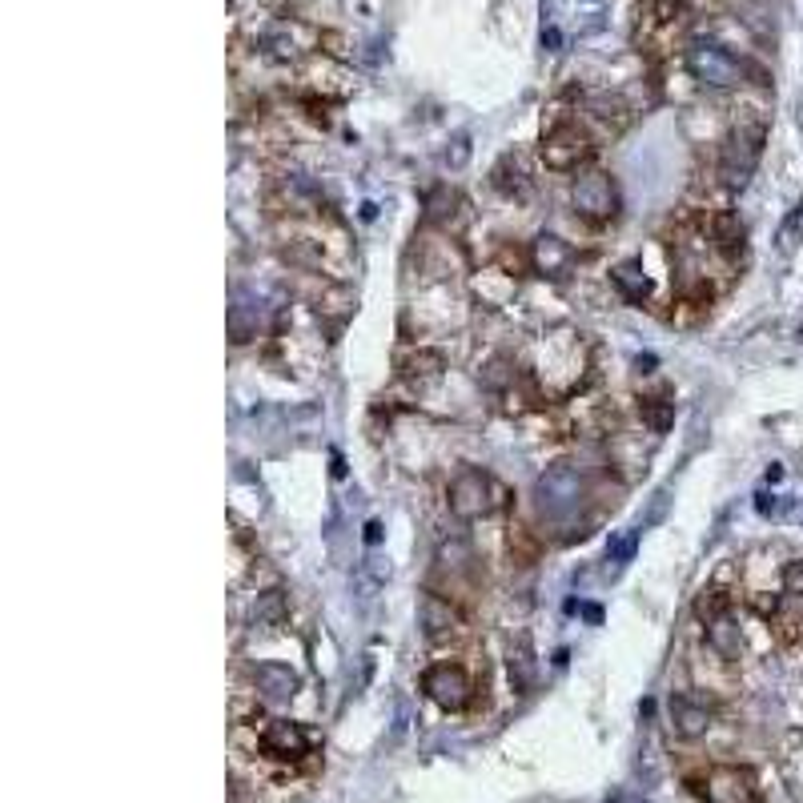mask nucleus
Returning a JSON list of instances; mask_svg holds the SVG:
<instances>
[{
    "label": "nucleus",
    "mask_w": 803,
    "mask_h": 803,
    "mask_svg": "<svg viewBox=\"0 0 803 803\" xmlns=\"http://www.w3.org/2000/svg\"><path fill=\"white\" fill-rule=\"evenodd\" d=\"M587 366H591L587 342L571 326H551L526 346V378L551 402L575 398L587 378Z\"/></svg>",
    "instance_id": "obj_1"
},
{
    "label": "nucleus",
    "mask_w": 803,
    "mask_h": 803,
    "mask_svg": "<svg viewBox=\"0 0 803 803\" xmlns=\"http://www.w3.org/2000/svg\"><path fill=\"white\" fill-rule=\"evenodd\" d=\"M446 502H450V514L462 518V522H478V518H490L498 510H506L510 494L506 486L478 470V466H462L454 478H450V490H446Z\"/></svg>",
    "instance_id": "obj_2"
},
{
    "label": "nucleus",
    "mask_w": 803,
    "mask_h": 803,
    "mask_svg": "<svg viewBox=\"0 0 803 803\" xmlns=\"http://www.w3.org/2000/svg\"><path fill=\"white\" fill-rule=\"evenodd\" d=\"M543 165L555 173H579L595 157V133L575 117H555L543 129Z\"/></svg>",
    "instance_id": "obj_3"
},
{
    "label": "nucleus",
    "mask_w": 803,
    "mask_h": 803,
    "mask_svg": "<svg viewBox=\"0 0 803 803\" xmlns=\"http://www.w3.org/2000/svg\"><path fill=\"white\" fill-rule=\"evenodd\" d=\"M763 137H767L763 121H739V125L723 137L719 161H715V177H719L727 189H743V185H747V177H751L755 165H759Z\"/></svg>",
    "instance_id": "obj_4"
},
{
    "label": "nucleus",
    "mask_w": 803,
    "mask_h": 803,
    "mask_svg": "<svg viewBox=\"0 0 803 803\" xmlns=\"http://www.w3.org/2000/svg\"><path fill=\"white\" fill-rule=\"evenodd\" d=\"M587 498V478L575 462H559L551 466L539 482H534V502H539V514L551 522H567L571 514H579Z\"/></svg>",
    "instance_id": "obj_5"
},
{
    "label": "nucleus",
    "mask_w": 803,
    "mask_h": 803,
    "mask_svg": "<svg viewBox=\"0 0 803 803\" xmlns=\"http://www.w3.org/2000/svg\"><path fill=\"white\" fill-rule=\"evenodd\" d=\"M683 65L703 89H735L743 81V73H747V65L735 53H727L723 45H715V41H691L683 49Z\"/></svg>",
    "instance_id": "obj_6"
},
{
    "label": "nucleus",
    "mask_w": 803,
    "mask_h": 803,
    "mask_svg": "<svg viewBox=\"0 0 803 803\" xmlns=\"http://www.w3.org/2000/svg\"><path fill=\"white\" fill-rule=\"evenodd\" d=\"M571 205L587 225H611L619 217V185L603 169H579L571 185Z\"/></svg>",
    "instance_id": "obj_7"
},
{
    "label": "nucleus",
    "mask_w": 803,
    "mask_h": 803,
    "mask_svg": "<svg viewBox=\"0 0 803 803\" xmlns=\"http://www.w3.org/2000/svg\"><path fill=\"white\" fill-rule=\"evenodd\" d=\"M771 615V631L783 647H799L803 643V563H787L783 567V587L775 595Z\"/></svg>",
    "instance_id": "obj_8"
},
{
    "label": "nucleus",
    "mask_w": 803,
    "mask_h": 803,
    "mask_svg": "<svg viewBox=\"0 0 803 803\" xmlns=\"http://www.w3.org/2000/svg\"><path fill=\"white\" fill-rule=\"evenodd\" d=\"M691 25V13L683 0H643L639 5V45L651 53L671 49V37Z\"/></svg>",
    "instance_id": "obj_9"
},
{
    "label": "nucleus",
    "mask_w": 803,
    "mask_h": 803,
    "mask_svg": "<svg viewBox=\"0 0 803 803\" xmlns=\"http://www.w3.org/2000/svg\"><path fill=\"white\" fill-rule=\"evenodd\" d=\"M422 691L442 707V711H466L470 699H474V675L454 663V659H442L434 663L426 675H422Z\"/></svg>",
    "instance_id": "obj_10"
},
{
    "label": "nucleus",
    "mask_w": 803,
    "mask_h": 803,
    "mask_svg": "<svg viewBox=\"0 0 803 803\" xmlns=\"http://www.w3.org/2000/svg\"><path fill=\"white\" fill-rule=\"evenodd\" d=\"M703 799L707 803H763L759 795V779L751 767H739V763H715L707 775H703Z\"/></svg>",
    "instance_id": "obj_11"
},
{
    "label": "nucleus",
    "mask_w": 803,
    "mask_h": 803,
    "mask_svg": "<svg viewBox=\"0 0 803 803\" xmlns=\"http://www.w3.org/2000/svg\"><path fill=\"white\" fill-rule=\"evenodd\" d=\"M526 253H530V270L539 274V278H551V282L571 278L575 265H579L575 245H571L567 237H559V233H539V237L530 241Z\"/></svg>",
    "instance_id": "obj_12"
},
{
    "label": "nucleus",
    "mask_w": 803,
    "mask_h": 803,
    "mask_svg": "<svg viewBox=\"0 0 803 803\" xmlns=\"http://www.w3.org/2000/svg\"><path fill=\"white\" fill-rule=\"evenodd\" d=\"M418 619H422V631L430 643H454L466 635V619L458 611V603L442 591H426L422 603H418Z\"/></svg>",
    "instance_id": "obj_13"
},
{
    "label": "nucleus",
    "mask_w": 803,
    "mask_h": 803,
    "mask_svg": "<svg viewBox=\"0 0 803 803\" xmlns=\"http://www.w3.org/2000/svg\"><path fill=\"white\" fill-rule=\"evenodd\" d=\"M322 45V33H314L302 21H274L261 37V53L274 61H298L306 53H314Z\"/></svg>",
    "instance_id": "obj_14"
},
{
    "label": "nucleus",
    "mask_w": 803,
    "mask_h": 803,
    "mask_svg": "<svg viewBox=\"0 0 803 803\" xmlns=\"http://www.w3.org/2000/svg\"><path fill=\"white\" fill-rule=\"evenodd\" d=\"M261 751L270 759H282V763H298L310 755L314 747V735L302 727V723H290V719H270L261 727Z\"/></svg>",
    "instance_id": "obj_15"
},
{
    "label": "nucleus",
    "mask_w": 803,
    "mask_h": 803,
    "mask_svg": "<svg viewBox=\"0 0 803 803\" xmlns=\"http://www.w3.org/2000/svg\"><path fill=\"white\" fill-rule=\"evenodd\" d=\"M583 125H599V133H611L619 137L627 125H631V109L615 97V93H591L583 97Z\"/></svg>",
    "instance_id": "obj_16"
},
{
    "label": "nucleus",
    "mask_w": 803,
    "mask_h": 803,
    "mask_svg": "<svg viewBox=\"0 0 803 803\" xmlns=\"http://www.w3.org/2000/svg\"><path fill=\"white\" fill-rule=\"evenodd\" d=\"M398 374H402L410 386L438 382V378L446 374V354L434 350V346H410V350L398 358Z\"/></svg>",
    "instance_id": "obj_17"
},
{
    "label": "nucleus",
    "mask_w": 803,
    "mask_h": 803,
    "mask_svg": "<svg viewBox=\"0 0 803 803\" xmlns=\"http://www.w3.org/2000/svg\"><path fill=\"white\" fill-rule=\"evenodd\" d=\"M711 703L707 699H695V695H671V727L675 735L683 739H699L707 727H711Z\"/></svg>",
    "instance_id": "obj_18"
},
{
    "label": "nucleus",
    "mask_w": 803,
    "mask_h": 803,
    "mask_svg": "<svg viewBox=\"0 0 803 803\" xmlns=\"http://www.w3.org/2000/svg\"><path fill=\"white\" fill-rule=\"evenodd\" d=\"M490 185H494L502 197H510V201H526L534 181H530V169L522 165V157H518V153H506V157L494 165Z\"/></svg>",
    "instance_id": "obj_19"
},
{
    "label": "nucleus",
    "mask_w": 803,
    "mask_h": 803,
    "mask_svg": "<svg viewBox=\"0 0 803 803\" xmlns=\"http://www.w3.org/2000/svg\"><path fill=\"white\" fill-rule=\"evenodd\" d=\"M707 627V647L723 659V663H735L739 659V651H743V635H739V627H735V619H731V611L727 615H719V619H711V623H703Z\"/></svg>",
    "instance_id": "obj_20"
},
{
    "label": "nucleus",
    "mask_w": 803,
    "mask_h": 803,
    "mask_svg": "<svg viewBox=\"0 0 803 803\" xmlns=\"http://www.w3.org/2000/svg\"><path fill=\"white\" fill-rule=\"evenodd\" d=\"M253 683L270 695V699H290L294 691H298V675L290 671V667H282V663H261L257 671H253Z\"/></svg>",
    "instance_id": "obj_21"
},
{
    "label": "nucleus",
    "mask_w": 803,
    "mask_h": 803,
    "mask_svg": "<svg viewBox=\"0 0 803 803\" xmlns=\"http://www.w3.org/2000/svg\"><path fill=\"white\" fill-rule=\"evenodd\" d=\"M611 282L627 302H643L647 298V274H643L639 261H619L611 270Z\"/></svg>",
    "instance_id": "obj_22"
},
{
    "label": "nucleus",
    "mask_w": 803,
    "mask_h": 803,
    "mask_svg": "<svg viewBox=\"0 0 803 803\" xmlns=\"http://www.w3.org/2000/svg\"><path fill=\"white\" fill-rule=\"evenodd\" d=\"M643 418L655 434H663L675 418V402H667V394H655V398H643Z\"/></svg>",
    "instance_id": "obj_23"
},
{
    "label": "nucleus",
    "mask_w": 803,
    "mask_h": 803,
    "mask_svg": "<svg viewBox=\"0 0 803 803\" xmlns=\"http://www.w3.org/2000/svg\"><path fill=\"white\" fill-rule=\"evenodd\" d=\"M731 611V599L723 595V591H703L699 599H695V615H699V623H711V619H719V615H727Z\"/></svg>",
    "instance_id": "obj_24"
},
{
    "label": "nucleus",
    "mask_w": 803,
    "mask_h": 803,
    "mask_svg": "<svg viewBox=\"0 0 803 803\" xmlns=\"http://www.w3.org/2000/svg\"><path fill=\"white\" fill-rule=\"evenodd\" d=\"M631 551H635V534H623V539H619L615 547H607V559H611V563H619V559H627Z\"/></svg>",
    "instance_id": "obj_25"
},
{
    "label": "nucleus",
    "mask_w": 803,
    "mask_h": 803,
    "mask_svg": "<svg viewBox=\"0 0 803 803\" xmlns=\"http://www.w3.org/2000/svg\"><path fill=\"white\" fill-rule=\"evenodd\" d=\"M543 45H547V49H559V29H547V33H543Z\"/></svg>",
    "instance_id": "obj_26"
}]
</instances>
